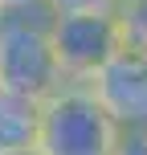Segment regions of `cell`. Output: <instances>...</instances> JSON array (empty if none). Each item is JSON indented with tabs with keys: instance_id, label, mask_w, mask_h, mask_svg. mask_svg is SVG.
Returning <instances> with one entry per match:
<instances>
[{
	"instance_id": "3",
	"label": "cell",
	"mask_w": 147,
	"mask_h": 155,
	"mask_svg": "<svg viewBox=\"0 0 147 155\" xmlns=\"http://www.w3.org/2000/svg\"><path fill=\"white\" fill-rule=\"evenodd\" d=\"M49 53L62 82H90L110 57L123 49L115 12H70L45 21Z\"/></svg>"
},
{
	"instance_id": "2",
	"label": "cell",
	"mask_w": 147,
	"mask_h": 155,
	"mask_svg": "<svg viewBox=\"0 0 147 155\" xmlns=\"http://www.w3.org/2000/svg\"><path fill=\"white\" fill-rule=\"evenodd\" d=\"M45 21H49L45 8L0 21V90L41 102L62 86V74H57L53 53H49Z\"/></svg>"
},
{
	"instance_id": "11",
	"label": "cell",
	"mask_w": 147,
	"mask_h": 155,
	"mask_svg": "<svg viewBox=\"0 0 147 155\" xmlns=\"http://www.w3.org/2000/svg\"><path fill=\"white\" fill-rule=\"evenodd\" d=\"M119 4H127V0H119Z\"/></svg>"
},
{
	"instance_id": "7",
	"label": "cell",
	"mask_w": 147,
	"mask_h": 155,
	"mask_svg": "<svg viewBox=\"0 0 147 155\" xmlns=\"http://www.w3.org/2000/svg\"><path fill=\"white\" fill-rule=\"evenodd\" d=\"M49 16H70V12H115L119 0H41Z\"/></svg>"
},
{
	"instance_id": "1",
	"label": "cell",
	"mask_w": 147,
	"mask_h": 155,
	"mask_svg": "<svg viewBox=\"0 0 147 155\" xmlns=\"http://www.w3.org/2000/svg\"><path fill=\"white\" fill-rule=\"evenodd\" d=\"M119 127L94 102L82 82H62L37 110V147L41 155H115Z\"/></svg>"
},
{
	"instance_id": "9",
	"label": "cell",
	"mask_w": 147,
	"mask_h": 155,
	"mask_svg": "<svg viewBox=\"0 0 147 155\" xmlns=\"http://www.w3.org/2000/svg\"><path fill=\"white\" fill-rule=\"evenodd\" d=\"M25 12H41V0H0V16H25Z\"/></svg>"
},
{
	"instance_id": "5",
	"label": "cell",
	"mask_w": 147,
	"mask_h": 155,
	"mask_svg": "<svg viewBox=\"0 0 147 155\" xmlns=\"http://www.w3.org/2000/svg\"><path fill=\"white\" fill-rule=\"evenodd\" d=\"M37 98L0 90V155L4 151H25L37 143Z\"/></svg>"
},
{
	"instance_id": "12",
	"label": "cell",
	"mask_w": 147,
	"mask_h": 155,
	"mask_svg": "<svg viewBox=\"0 0 147 155\" xmlns=\"http://www.w3.org/2000/svg\"><path fill=\"white\" fill-rule=\"evenodd\" d=\"M0 21H4V16H0Z\"/></svg>"
},
{
	"instance_id": "8",
	"label": "cell",
	"mask_w": 147,
	"mask_h": 155,
	"mask_svg": "<svg viewBox=\"0 0 147 155\" xmlns=\"http://www.w3.org/2000/svg\"><path fill=\"white\" fill-rule=\"evenodd\" d=\"M115 155H147V131H123L115 143Z\"/></svg>"
},
{
	"instance_id": "4",
	"label": "cell",
	"mask_w": 147,
	"mask_h": 155,
	"mask_svg": "<svg viewBox=\"0 0 147 155\" xmlns=\"http://www.w3.org/2000/svg\"><path fill=\"white\" fill-rule=\"evenodd\" d=\"M94 94L106 118L119 131H147V57L119 49L90 82H82Z\"/></svg>"
},
{
	"instance_id": "10",
	"label": "cell",
	"mask_w": 147,
	"mask_h": 155,
	"mask_svg": "<svg viewBox=\"0 0 147 155\" xmlns=\"http://www.w3.org/2000/svg\"><path fill=\"white\" fill-rule=\"evenodd\" d=\"M4 155H41L37 147H25V151H4Z\"/></svg>"
},
{
	"instance_id": "6",
	"label": "cell",
	"mask_w": 147,
	"mask_h": 155,
	"mask_svg": "<svg viewBox=\"0 0 147 155\" xmlns=\"http://www.w3.org/2000/svg\"><path fill=\"white\" fill-rule=\"evenodd\" d=\"M115 25H119V41L127 53H143L147 57V0H127L115 8Z\"/></svg>"
}]
</instances>
